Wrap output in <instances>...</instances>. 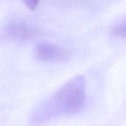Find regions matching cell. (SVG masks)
<instances>
[{"label": "cell", "mask_w": 126, "mask_h": 126, "mask_svg": "<svg viewBox=\"0 0 126 126\" xmlns=\"http://www.w3.org/2000/svg\"><path fill=\"white\" fill-rule=\"evenodd\" d=\"M86 95V84L84 77L75 76L36 108L32 114V121L42 124L75 114L83 107Z\"/></svg>", "instance_id": "obj_1"}, {"label": "cell", "mask_w": 126, "mask_h": 126, "mask_svg": "<svg viewBox=\"0 0 126 126\" xmlns=\"http://www.w3.org/2000/svg\"><path fill=\"white\" fill-rule=\"evenodd\" d=\"M69 51L51 44H39L35 50L37 58L42 61H59L69 58Z\"/></svg>", "instance_id": "obj_2"}, {"label": "cell", "mask_w": 126, "mask_h": 126, "mask_svg": "<svg viewBox=\"0 0 126 126\" xmlns=\"http://www.w3.org/2000/svg\"><path fill=\"white\" fill-rule=\"evenodd\" d=\"M10 34L11 36L16 39L24 40L27 39L35 34V32L31 28L28 27L24 24H13L10 29Z\"/></svg>", "instance_id": "obj_3"}, {"label": "cell", "mask_w": 126, "mask_h": 126, "mask_svg": "<svg viewBox=\"0 0 126 126\" xmlns=\"http://www.w3.org/2000/svg\"><path fill=\"white\" fill-rule=\"evenodd\" d=\"M113 32L116 35L121 36L126 38V21L117 25L113 29Z\"/></svg>", "instance_id": "obj_4"}, {"label": "cell", "mask_w": 126, "mask_h": 126, "mask_svg": "<svg viewBox=\"0 0 126 126\" xmlns=\"http://www.w3.org/2000/svg\"><path fill=\"white\" fill-rule=\"evenodd\" d=\"M40 1L41 0H24V2L30 10H33L37 7Z\"/></svg>", "instance_id": "obj_5"}]
</instances>
